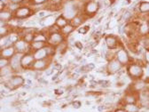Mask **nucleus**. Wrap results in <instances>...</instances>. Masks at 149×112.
<instances>
[{
    "label": "nucleus",
    "instance_id": "obj_24",
    "mask_svg": "<svg viewBox=\"0 0 149 112\" xmlns=\"http://www.w3.org/2000/svg\"><path fill=\"white\" fill-rule=\"evenodd\" d=\"M139 12L143 14H149V2H141L138 6Z\"/></svg>",
    "mask_w": 149,
    "mask_h": 112
},
{
    "label": "nucleus",
    "instance_id": "obj_23",
    "mask_svg": "<svg viewBox=\"0 0 149 112\" xmlns=\"http://www.w3.org/2000/svg\"><path fill=\"white\" fill-rule=\"evenodd\" d=\"M46 46H47L46 42H36V41H33L30 44V50L35 52V51H37V50L45 47Z\"/></svg>",
    "mask_w": 149,
    "mask_h": 112
},
{
    "label": "nucleus",
    "instance_id": "obj_29",
    "mask_svg": "<svg viewBox=\"0 0 149 112\" xmlns=\"http://www.w3.org/2000/svg\"><path fill=\"white\" fill-rule=\"evenodd\" d=\"M34 37H35V34L34 33H26L24 34L23 36V39L29 43V44H31L33 41H34Z\"/></svg>",
    "mask_w": 149,
    "mask_h": 112
},
{
    "label": "nucleus",
    "instance_id": "obj_47",
    "mask_svg": "<svg viewBox=\"0 0 149 112\" xmlns=\"http://www.w3.org/2000/svg\"><path fill=\"white\" fill-rule=\"evenodd\" d=\"M113 112H126L123 108H116V109H115Z\"/></svg>",
    "mask_w": 149,
    "mask_h": 112
},
{
    "label": "nucleus",
    "instance_id": "obj_20",
    "mask_svg": "<svg viewBox=\"0 0 149 112\" xmlns=\"http://www.w3.org/2000/svg\"><path fill=\"white\" fill-rule=\"evenodd\" d=\"M122 108L126 112H140V107L137 103H124Z\"/></svg>",
    "mask_w": 149,
    "mask_h": 112
},
{
    "label": "nucleus",
    "instance_id": "obj_48",
    "mask_svg": "<svg viewBox=\"0 0 149 112\" xmlns=\"http://www.w3.org/2000/svg\"><path fill=\"white\" fill-rule=\"evenodd\" d=\"M24 0H10V2H13V3H17V4H20Z\"/></svg>",
    "mask_w": 149,
    "mask_h": 112
},
{
    "label": "nucleus",
    "instance_id": "obj_31",
    "mask_svg": "<svg viewBox=\"0 0 149 112\" xmlns=\"http://www.w3.org/2000/svg\"><path fill=\"white\" fill-rule=\"evenodd\" d=\"M94 68H95L94 64L89 63V64H86V65H84L83 67H81V70H82V72H88V71L92 70Z\"/></svg>",
    "mask_w": 149,
    "mask_h": 112
},
{
    "label": "nucleus",
    "instance_id": "obj_3",
    "mask_svg": "<svg viewBox=\"0 0 149 112\" xmlns=\"http://www.w3.org/2000/svg\"><path fill=\"white\" fill-rule=\"evenodd\" d=\"M63 41H64V37H63V35L61 32L50 33L48 35L47 44L52 46H57L58 45L61 44Z\"/></svg>",
    "mask_w": 149,
    "mask_h": 112
},
{
    "label": "nucleus",
    "instance_id": "obj_32",
    "mask_svg": "<svg viewBox=\"0 0 149 112\" xmlns=\"http://www.w3.org/2000/svg\"><path fill=\"white\" fill-rule=\"evenodd\" d=\"M19 8H20V6L17 3H13V2H10L8 5V10L11 12H16Z\"/></svg>",
    "mask_w": 149,
    "mask_h": 112
},
{
    "label": "nucleus",
    "instance_id": "obj_14",
    "mask_svg": "<svg viewBox=\"0 0 149 112\" xmlns=\"http://www.w3.org/2000/svg\"><path fill=\"white\" fill-rule=\"evenodd\" d=\"M106 46L109 48V49H116L118 46V39L117 37L114 35H109L107 36H106Z\"/></svg>",
    "mask_w": 149,
    "mask_h": 112
},
{
    "label": "nucleus",
    "instance_id": "obj_7",
    "mask_svg": "<svg viewBox=\"0 0 149 112\" xmlns=\"http://www.w3.org/2000/svg\"><path fill=\"white\" fill-rule=\"evenodd\" d=\"M22 55H23V53L17 52L10 59L9 65L13 69V71H18V69H22V64H21V61H22Z\"/></svg>",
    "mask_w": 149,
    "mask_h": 112
},
{
    "label": "nucleus",
    "instance_id": "obj_49",
    "mask_svg": "<svg viewBox=\"0 0 149 112\" xmlns=\"http://www.w3.org/2000/svg\"><path fill=\"white\" fill-rule=\"evenodd\" d=\"M59 75H60V72H59V73H57L56 75H54V76L52 77V81H55L56 79H57V78H58V77H59Z\"/></svg>",
    "mask_w": 149,
    "mask_h": 112
},
{
    "label": "nucleus",
    "instance_id": "obj_1",
    "mask_svg": "<svg viewBox=\"0 0 149 112\" xmlns=\"http://www.w3.org/2000/svg\"><path fill=\"white\" fill-rule=\"evenodd\" d=\"M144 65L143 63L139 62H132L127 65V74L129 78L132 80H137L143 78L144 77Z\"/></svg>",
    "mask_w": 149,
    "mask_h": 112
},
{
    "label": "nucleus",
    "instance_id": "obj_6",
    "mask_svg": "<svg viewBox=\"0 0 149 112\" xmlns=\"http://www.w3.org/2000/svg\"><path fill=\"white\" fill-rule=\"evenodd\" d=\"M123 65L118 60L115 58L108 62V64L107 66V70L110 74H116L123 69Z\"/></svg>",
    "mask_w": 149,
    "mask_h": 112
},
{
    "label": "nucleus",
    "instance_id": "obj_51",
    "mask_svg": "<svg viewBox=\"0 0 149 112\" xmlns=\"http://www.w3.org/2000/svg\"><path fill=\"white\" fill-rule=\"evenodd\" d=\"M143 112H149V109H147V110H146V111H143Z\"/></svg>",
    "mask_w": 149,
    "mask_h": 112
},
{
    "label": "nucleus",
    "instance_id": "obj_41",
    "mask_svg": "<svg viewBox=\"0 0 149 112\" xmlns=\"http://www.w3.org/2000/svg\"><path fill=\"white\" fill-rule=\"evenodd\" d=\"M61 63H56V64H54L53 66H52V69H54V70H58V71H61Z\"/></svg>",
    "mask_w": 149,
    "mask_h": 112
},
{
    "label": "nucleus",
    "instance_id": "obj_22",
    "mask_svg": "<svg viewBox=\"0 0 149 112\" xmlns=\"http://www.w3.org/2000/svg\"><path fill=\"white\" fill-rule=\"evenodd\" d=\"M84 14L83 15H81V14H77V16H74L72 20L70 21V24H72L74 28L76 27H78V26H80L84 22Z\"/></svg>",
    "mask_w": 149,
    "mask_h": 112
},
{
    "label": "nucleus",
    "instance_id": "obj_37",
    "mask_svg": "<svg viewBox=\"0 0 149 112\" xmlns=\"http://www.w3.org/2000/svg\"><path fill=\"white\" fill-rule=\"evenodd\" d=\"M90 29V26H84V27H81V28H79L78 29V33H80V34H86L87 32H88V30Z\"/></svg>",
    "mask_w": 149,
    "mask_h": 112
},
{
    "label": "nucleus",
    "instance_id": "obj_33",
    "mask_svg": "<svg viewBox=\"0 0 149 112\" xmlns=\"http://www.w3.org/2000/svg\"><path fill=\"white\" fill-rule=\"evenodd\" d=\"M9 34V29L6 26H1L0 28V35H1V37L3 36H7Z\"/></svg>",
    "mask_w": 149,
    "mask_h": 112
},
{
    "label": "nucleus",
    "instance_id": "obj_28",
    "mask_svg": "<svg viewBox=\"0 0 149 112\" xmlns=\"http://www.w3.org/2000/svg\"><path fill=\"white\" fill-rule=\"evenodd\" d=\"M12 71H13V69L10 67V65L2 68V69H1V71H0V75H1V78H6V77L9 76V75L12 73Z\"/></svg>",
    "mask_w": 149,
    "mask_h": 112
},
{
    "label": "nucleus",
    "instance_id": "obj_39",
    "mask_svg": "<svg viewBox=\"0 0 149 112\" xmlns=\"http://www.w3.org/2000/svg\"><path fill=\"white\" fill-rule=\"evenodd\" d=\"M98 84H100L102 87H108L110 82H109V81H106V80H103V81L101 80V81H99Z\"/></svg>",
    "mask_w": 149,
    "mask_h": 112
},
{
    "label": "nucleus",
    "instance_id": "obj_8",
    "mask_svg": "<svg viewBox=\"0 0 149 112\" xmlns=\"http://www.w3.org/2000/svg\"><path fill=\"white\" fill-rule=\"evenodd\" d=\"M15 50L17 52L19 53H27L29 52V49H30V44L27 43L23 38L22 39H20L18 40L14 45H13Z\"/></svg>",
    "mask_w": 149,
    "mask_h": 112
},
{
    "label": "nucleus",
    "instance_id": "obj_12",
    "mask_svg": "<svg viewBox=\"0 0 149 112\" xmlns=\"http://www.w3.org/2000/svg\"><path fill=\"white\" fill-rule=\"evenodd\" d=\"M31 13H32V10L29 8V7H27V6H22V7H20L16 12H14V17L15 18H18V19H25L29 16L31 15Z\"/></svg>",
    "mask_w": 149,
    "mask_h": 112
},
{
    "label": "nucleus",
    "instance_id": "obj_5",
    "mask_svg": "<svg viewBox=\"0 0 149 112\" xmlns=\"http://www.w3.org/2000/svg\"><path fill=\"white\" fill-rule=\"evenodd\" d=\"M116 59L118 60L123 65H128L130 63V61H132V58L129 55V53L127 52V51L123 48L119 49L116 51Z\"/></svg>",
    "mask_w": 149,
    "mask_h": 112
},
{
    "label": "nucleus",
    "instance_id": "obj_2",
    "mask_svg": "<svg viewBox=\"0 0 149 112\" xmlns=\"http://www.w3.org/2000/svg\"><path fill=\"white\" fill-rule=\"evenodd\" d=\"M24 78L21 76H13L11 77L6 82H5V86L9 90H14L15 88L22 86L24 85Z\"/></svg>",
    "mask_w": 149,
    "mask_h": 112
},
{
    "label": "nucleus",
    "instance_id": "obj_21",
    "mask_svg": "<svg viewBox=\"0 0 149 112\" xmlns=\"http://www.w3.org/2000/svg\"><path fill=\"white\" fill-rule=\"evenodd\" d=\"M12 17H13L12 12L9 10H4L0 13V20H1V22H8L12 20Z\"/></svg>",
    "mask_w": 149,
    "mask_h": 112
},
{
    "label": "nucleus",
    "instance_id": "obj_46",
    "mask_svg": "<svg viewBox=\"0 0 149 112\" xmlns=\"http://www.w3.org/2000/svg\"><path fill=\"white\" fill-rule=\"evenodd\" d=\"M106 108H107L106 106H104V105H101V106H99V107H98V109H99V111H100V112H101V111H103V110H104Z\"/></svg>",
    "mask_w": 149,
    "mask_h": 112
},
{
    "label": "nucleus",
    "instance_id": "obj_52",
    "mask_svg": "<svg viewBox=\"0 0 149 112\" xmlns=\"http://www.w3.org/2000/svg\"><path fill=\"white\" fill-rule=\"evenodd\" d=\"M148 24H149V21H148Z\"/></svg>",
    "mask_w": 149,
    "mask_h": 112
},
{
    "label": "nucleus",
    "instance_id": "obj_11",
    "mask_svg": "<svg viewBox=\"0 0 149 112\" xmlns=\"http://www.w3.org/2000/svg\"><path fill=\"white\" fill-rule=\"evenodd\" d=\"M35 58H34V55L32 53H24L22 55V58L21 61V64L22 69H29V68H32V65L35 62Z\"/></svg>",
    "mask_w": 149,
    "mask_h": 112
},
{
    "label": "nucleus",
    "instance_id": "obj_50",
    "mask_svg": "<svg viewBox=\"0 0 149 112\" xmlns=\"http://www.w3.org/2000/svg\"><path fill=\"white\" fill-rule=\"evenodd\" d=\"M66 1H68V2H72V1H74V0H66Z\"/></svg>",
    "mask_w": 149,
    "mask_h": 112
},
{
    "label": "nucleus",
    "instance_id": "obj_38",
    "mask_svg": "<svg viewBox=\"0 0 149 112\" xmlns=\"http://www.w3.org/2000/svg\"><path fill=\"white\" fill-rule=\"evenodd\" d=\"M72 106H73V108H74L76 109H77V108H81L82 103H81L80 102H78V101H74V102H72Z\"/></svg>",
    "mask_w": 149,
    "mask_h": 112
},
{
    "label": "nucleus",
    "instance_id": "obj_42",
    "mask_svg": "<svg viewBox=\"0 0 149 112\" xmlns=\"http://www.w3.org/2000/svg\"><path fill=\"white\" fill-rule=\"evenodd\" d=\"M47 15H46V13L45 11H39L38 13H37V17L39 18H45Z\"/></svg>",
    "mask_w": 149,
    "mask_h": 112
},
{
    "label": "nucleus",
    "instance_id": "obj_35",
    "mask_svg": "<svg viewBox=\"0 0 149 112\" xmlns=\"http://www.w3.org/2000/svg\"><path fill=\"white\" fill-rule=\"evenodd\" d=\"M142 60L145 62V64L149 63V50H145L143 52V55H142Z\"/></svg>",
    "mask_w": 149,
    "mask_h": 112
},
{
    "label": "nucleus",
    "instance_id": "obj_27",
    "mask_svg": "<svg viewBox=\"0 0 149 112\" xmlns=\"http://www.w3.org/2000/svg\"><path fill=\"white\" fill-rule=\"evenodd\" d=\"M55 24L61 29V28H63L64 26H66L67 24H68V21H67V19H66L63 15H61V16H60V17L57 18V20H56V23H55Z\"/></svg>",
    "mask_w": 149,
    "mask_h": 112
},
{
    "label": "nucleus",
    "instance_id": "obj_16",
    "mask_svg": "<svg viewBox=\"0 0 149 112\" xmlns=\"http://www.w3.org/2000/svg\"><path fill=\"white\" fill-rule=\"evenodd\" d=\"M48 66V62L46 59L44 60H36L32 65V69L33 70H43L45 69Z\"/></svg>",
    "mask_w": 149,
    "mask_h": 112
},
{
    "label": "nucleus",
    "instance_id": "obj_18",
    "mask_svg": "<svg viewBox=\"0 0 149 112\" xmlns=\"http://www.w3.org/2000/svg\"><path fill=\"white\" fill-rule=\"evenodd\" d=\"M15 52H16V50H15L13 46L6 47L4 49H1V57L2 58L11 59L13 56L15 54Z\"/></svg>",
    "mask_w": 149,
    "mask_h": 112
},
{
    "label": "nucleus",
    "instance_id": "obj_44",
    "mask_svg": "<svg viewBox=\"0 0 149 112\" xmlns=\"http://www.w3.org/2000/svg\"><path fill=\"white\" fill-rule=\"evenodd\" d=\"M53 69H46L45 70V74H46V76H50V75H52V72H53Z\"/></svg>",
    "mask_w": 149,
    "mask_h": 112
},
{
    "label": "nucleus",
    "instance_id": "obj_34",
    "mask_svg": "<svg viewBox=\"0 0 149 112\" xmlns=\"http://www.w3.org/2000/svg\"><path fill=\"white\" fill-rule=\"evenodd\" d=\"M55 47H56V49H55L56 52H63L67 49V45L64 42H62L61 44L58 45L57 46H55Z\"/></svg>",
    "mask_w": 149,
    "mask_h": 112
},
{
    "label": "nucleus",
    "instance_id": "obj_17",
    "mask_svg": "<svg viewBox=\"0 0 149 112\" xmlns=\"http://www.w3.org/2000/svg\"><path fill=\"white\" fill-rule=\"evenodd\" d=\"M33 55H34L35 60H44V59L48 58L49 53H48L47 49H46V46H45V47H44L42 49L35 51L34 53H33Z\"/></svg>",
    "mask_w": 149,
    "mask_h": 112
},
{
    "label": "nucleus",
    "instance_id": "obj_25",
    "mask_svg": "<svg viewBox=\"0 0 149 112\" xmlns=\"http://www.w3.org/2000/svg\"><path fill=\"white\" fill-rule=\"evenodd\" d=\"M45 34L44 33H38V34H35L34 37V41L36 42H46L48 39V36H45Z\"/></svg>",
    "mask_w": 149,
    "mask_h": 112
},
{
    "label": "nucleus",
    "instance_id": "obj_19",
    "mask_svg": "<svg viewBox=\"0 0 149 112\" xmlns=\"http://www.w3.org/2000/svg\"><path fill=\"white\" fill-rule=\"evenodd\" d=\"M56 20H57V18H55L53 15H48L45 18H44L43 20L40 22V24L43 27L50 28V27H52V25H54L56 23Z\"/></svg>",
    "mask_w": 149,
    "mask_h": 112
},
{
    "label": "nucleus",
    "instance_id": "obj_13",
    "mask_svg": "<svg viewBox=\"0 0 149 112\" xmlns=\"http://www.w3.org/2000/svg\"><path fill=\"white\" fill-rule=\"evenodd\" d=\"M138 93L134 92H127L123 99V102L124 103H137L138 104Z\"/></svg>",
    "mask_w": 149,
    "mask_h": 112
},
{
    "label": "nucleus",
    "instance_id": "obj_43",
    "mask_svg": "<svg viewBox=\"0 0 149 112\" xmlns=\"http://www.w3.org/2000/svg\"><path fill=\"white\" fill-rule=\"evenodd\" d=\"M74 46H76V47H77V49H79V50H82V49L84 48V46H83L82 43H81V42H79V41L74 42Z\"/></svg>",
    "mask_w": 149,
    "mask_h": 112
},
{
    "label": "nucleus",
    "instance_id": "obj_4",
    "mask_svg": "<svg viewBox=\"0 0 149 112\" xmlns=\"http://www.w3.org/2000/svg\"><path fill=\"white\" fill-rule=\"evenodd\" d=\"M77 6L72 5V4H68L63 7V13L62 15L67 19V20H72V19L77 16Z\"/></svg>",
    "mask_w": 149,
    "mask_h": 112
},
{
    "label": "nucleus",
    "instance_id": "obj_15",
    "mask_svg": "<svg viewBox=\"0 0 149 112\" xmlns=\"http://www.w3.org/2000/svg\"><path fill=\"white\" fill-rule=\"evenodd\" d=\"M138 33L139 35V36H146L149 35V24H148V21H143L139 28H138Z\"/></svg>",
    "mask_w": 149,
    "mask_h": 112
},
{
    "label": "nucleus",
    "instance_id": "obj_10",
    "mask_svg": "<svg viewBox=\"0 0 149 112\" xmlns=\"http://www.w3.org/2000/svg\"><path fill=\"white\" fill-rule=\"evenodd\" d=\"M146 87H147L146 82L144 80V78H140V79L133 80V84L130 86V92H134L139 93V92L143 91Z\"/></svg>",
    "mask_w": 149,
    "mask_h": 112
},
{
    "label": "nucleus",
    "instance_id": "obj_26",
    "mask_svg": "<svg viewBox=\"0 0 149 112\" xmlns=\"http://www.w3.org/2000/svg\"><path fill=\"white\" fill-rule=\"evenodd\" d=\"M74 29V27L72 24L68 23V24H67L66 26H64L63 28L61 29V33L63 36H64V35H68V34H70Z\"/></svg>",
    "mask_w": 149,
    "mask_h": 112
},
{
    "label": "nucleus",
    "instance_id": "obj_9",
    "mask_svg": "<svg viewBox=\"0 0 149 112\" xmlns=\"http://www.w3.org/2000/svg\"><path fill=\"white\" fill-rule=\"evenodd\" d=\"M100 8V6H99V3L93 1V0H91V1L87 2L84 6V12H85V14L88 15V16H92L94 15L98 9Z\"/></svg>",
    "mask_w": 149,
    "mask_h": 112
},
{
    "label": "nucleus",
    "instance_id": "obj_45",
    "mask_svg": "<svg viewBox=\"0 0 149 112\" xmlns=\"http://www.w3.org/2000/svg\"><path fill=\"white\" fill-rule=\"evenodd\" d=\"M64 92L62 89H57V90H55V93L56 94H62Z\"/></svg>",
    "mask_w": 149,
    "mask_h": 112
},
{
    "label": "nucleus",
    "instance_id": "obj_53",
    "mask_svg": "<svg viewBox=\"0 0 149 112\" xmlns=\"http://www.w3.org/2000/svg\"><path fill=\"white\" fill-rule=\"evenodd\" d=\"M148 15H149V14H148Z\"/></svg>",
    "mask_w": 149,
    "mask_h": 112
},
{
    "label": "nucleus",
    "instance_id": "obj_36",
    "mask_svg": "<svg viewBox=\"0 0 149 112\" xmlns=\"http://www.w3.org/2000/svg\"><path fill=\"white\" fill-rule=\"evenodd\" d=\"M9 63H10L9 59H7V58H2L1 57V60H0V67H1V69L4 68V67L8 66Z\"/></svg>",
    "mask_w": 149,
    "mask_h": 112
},
{
    "label": "nucleus",
    "instance_id": "obj_30",
    "mask_svg": "<svg viewBox=\"0 0 149 112\" xmlns=\"http://www.w3.org/2000/svg\"><path fill=\"white\" fill-rule=\"evenodd\" d=\"M132 13L128 10L122 15V20L124 22H129L132 19Z\"/></svg>",
    "mask_w": 149,
    "mask_h": 112
},
{
    "label": "nucleus",
    "instance_id": "obj_40",
    "mask_svg": "<svg viewBox=\"0 0 149 112\" xmlns=\"http://www.w3.org/2000/svg\"><path fill=\"white\" fill-rule=\"evenodd\" d=\"M47 0H31V4L33 5H41L44 4Z\"/></svg>",
    "mask_w": 149,
    "mask_h": 112
}]
</instances>
